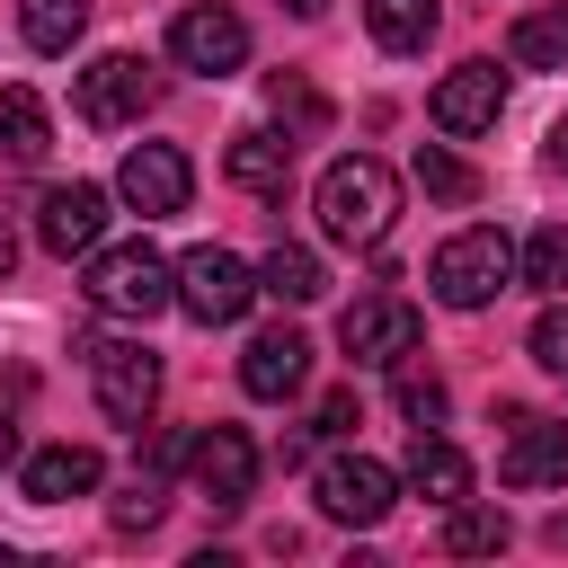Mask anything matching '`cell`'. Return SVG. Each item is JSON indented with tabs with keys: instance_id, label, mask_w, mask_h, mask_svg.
Returning a JSON list of instances; mask_svg holds the SVG:
<instances>
[{
	"instance_id": "cell-32",
	"label": "cell",
	"mask_w": 568,
	"mask_h": 568,
	"mask_svg": "<svg viewBox=\"0 0 568 568\" xmlns=\"http://www.w3.org/2000/svg\"><path fill=\"white\" fill-rule=\"evenodd\" d=\"M550 169H559V178H568V115H559V124H550Z\"/></svg>"
},
{
	"instance_id": "cell-27",
	"label": "cell",
	"mask_w": 568,
	"mask_h": 568,
	"mask_svg": "<svg viewBox=\"0 0 568 568\" xmlns=\"http://www.w3.org/2000/svg\"><path fill=\"white\" fill-rule=\"evenodd\" d=\"M417 186H426L435 204H470V195H479V169H470V160H453L444 142H426V151H417Z\"/></svg>"
},
{
	"instance_id": "cell-6",
	"label": "cell",
	"mask_w": 568,
	"mask_h": 568,
	"mask_svg": "<svg viewBox=\"0 0 568 568\" xmlns=\"http://www.w3.org/2000/svg\"><path fill=\"white\" fill-rule=\"evenodd\" d=\"M151 98H160V80H151V62H142V53H98V62L80 71V89H71L80 124H98V133H115V124L151 115Z\"/></svg>"
},
{
	"instance_id": "cell-13",
	"label": "cell",
	"mask_w": 568,
	"mask_h": 568,
	"mask_svg": "<svg viewBox=\"0 0 568 568\" xmlns=\"http://www.w3.org/2000/svg\"><path fill=\"white\" fill-rule=\"evenodd\" d=\"M98 231H106V186H89V178L44 186V204H36V240H44L53 257H89Z\"/></svg>"
},
{
	"instance_id": "cell-34",
	"label": "cell",
	"mask_w": 568,
	"mask_h": 568,
	"mask_svg": "<svg viewBox=\"0 0 568 568\" xmlns=\"http://www.w3.org/2000/svg\"><path fill=\"white\" fill-rule=\"evenodd\" d=\"M9 266H18V240H9V231H0V275H9Z\"/></svg>"
},
{
	"instance_id": "cell-18",
	"label": "cell",
	"mask_w": 568,
	"mask_h": 568,
	"mask_svg": "<svg viewBox=\"0 0 568 568\" xmlns=\"http://www.w3.org/2000/svg\"><path fill=\"white\" fill-rule=\"evenodd\" d=\"M222 178L248 186V195H284V178H293V133H240V142L222 151Z\"/></svg>"
},
{
	"instance_id": "cell-25",
	"label": "cell",
	"mask_w": 568,
	"mask_h": 568,
	"mask_svg": "<svg viewBox=\"0 0 568 568\" xmlns=\"http://www.w3.org/2000/svg\"><path fill=\"white\" fill-rule=\"evenodd\" d=\"M515 275L532 293H568V222H541L524 248H515Z\"/></svg>"
},
{
	"instance_id": "cell-1",
	"label": "cell",
	"mask_w": 568,
	"mask_h": 568,
	"mask_svg": "<svg viewBox=\"0 0 568 568\" xmlns=\"http://www.w3.org/2000/svg\"><path fill=\"white\" fill-rule=\"evenodd\" d=\"M320 231L337 240V248H382L390 240V222H399V178L373 160V151H346V160H328L320 169Z\"/></svg>"
},
{
	"instance_id": "cell-14",
	"label": "cell",
	"mask_w": 568,
	"mask_h": 568,
	"mask_svg": "<svg viewBox=\"0 0 568 568\" xmlns=\"http://www.w3.org/2000/svg\"><path fill=\"white\" fill-rule=\"evenodd\" d=\"M186 470H195V488H204L213 506H240V497L257 488V444H248V426H204V435L186 444Z\"/></svg>"
},
{
	"instance_id": "cell-9",
	"label": "cell",
	"mask_w": 568,
	"mask_h": 568,
	"mask_svg": "<svg viewBox=\"0 0 568 568\" xmlns=\"http://www.w3.org/2000/svg\"><path fill=\"white\" fill-rule=\"evenodd\" d=\"M426 115H435V133H453V142L488 133V124L506 115V71H497V62H453V71L435 80Z\"/></svg>"
},
{
	"instance_id": "cell-35",
	"label": "cell",
	"mask_w": 568,
	"mask_h": 568,
	"mask_svg": "<svg viewBox=\"0 0 568 568\" xmlns=\"http://www.w3.org/2000/svg\"><path fill=\"white\" fill-rule=\"evenodd\" d=\"M284 9H293V18H320V9H328V0H284Z\"/></svg>"
},
{
	"instance_id": "cell-29",
	"label": "cell",
	"mask_w": 568,
	"mask_h": 568,
	"mask_svg": "<svg viewBox=\"0 0 568 568\" xmlns=\"http://www.w3.org/2000/svg\"><path fill=\"white\" fill-rule=\"evenodd\" d=\"M524 346H532V364H541V373H559V382H568V311H541Z\"/></svg>"
},
{
	"instance_id": "cell-23",
	"label": "cell",
	"mask_w": 568,
	"mask_h": 568,
	"mask_svg": "<svg viewBox=\"0 0 568 568\" xmlns=\"http://www.w3.org/2000/svg\"><path fill=\"white\" fill-rule=\"evenodd\" d=\"M506 541H515L506 506H470V497H462V506H453V524H444V550H453V559H497Z\"/></svg>"
},
{
	"instance_id": "cell-3",
	"label": "cell",
	"mask_w": 568,
	"mask_h": 568,
	"mask_svg": "<svg viewBox=\"0 0 568 568\" xmlns=\"http://www.w3.org/2000/svg\"><path fill=\"white\" fill-rule=\"evenodd\" d=\"M89 302L106 320H151L178 302V266L151 248V240H115V248H89Z\"/></svg>"
},
{
	"instance_id": "cell-20",
	"label": "cell",
	"mask_w": 568,
	"mask_h": 568,
	"mask_svg": "<svg viewBox=\"0 0 568 568\" xmlns=\"http://www.w3.org/2000/svg\"><path fill=\"white\" fill-rule=\"evenodd\" d=\"M53 151V115H44V98L36 89H0V160H44Z\"/></svg>"
},
{
	"instance_id": "cell-16",
	"label": "cell",
	"mask_w": 568,
	"mask_h": 568,
	"mask_svg": "<svg viewBox=\"0 0 568 568\" xmlns=\"http://www.w3.org/2000/svg\"><path fill=\"white\" fill-rule=\"evenodd\" d=\"M98 479H106V462H98L89 444H44V453H27V470H18L27 506H71V497H98Z\"/></svg>"
},
{
	"instance_id": "cell-5",
	"label": "cell",
	"mask_w": 568,
	"mask_h": 568,
	"mask_svg": "<svg viewBox=\"0 0 568 568\" xmlns=\"http://www.w3.org/2000/svg\"><path fill=\"white\" fill-rule=\"evenodd\" d=\"M169 53H178V71L231 80V71H248V18H240V9H222V0H195V9H178Z\"/></svg>"
},
{
	"instance_id": "cell-21",
	"label": "cell",
	"mask_w": 568,
	"mask_h": 568,
	"mask_svg": "<svg viewBox=\"0 0 568 568\" xmlns=\"http://www.w3.org/2000/svg\"><path fill=\"white\" fill-rule=\"evenodd\" d=\"M89 9H98V0H18V36H27L36 53H71V44L89 36Z\"/></svg>"
},
{
	"instance_id": "cell-30",
	"label": "cell",
	"mask_w": 568,
	"mask_h": 568,
	"mask_svg": "<svg viewBox=\"0 0 568 568\" xmlns=\"http://www.w3.org/2000/svg\"><path fill=\"white\" fill-rule=\"evenodd\" d=\"M160 506H169V497H160V479H142L133 497H115V532H151V524H160Z\"/></svg>"
},
{
	"instance_id": "cell-11",
	"label": "cell",
	"mask_w": 568,
	"mask_h": 568,
	"mask_svg": "<svg viewBox=\"0 0 568 568\" xmlns=\"http://www.w3.org/2000/svg\"><path fill=\"white\" fill-rule=\"evenodd\" d=\"M417 311L399 302V293H364V302H346V320H337V346L355 355V364H408L417 355Z\"/></svg>"
},
{
	"instance_id": "cell-36",
	"label": "cell",
	"mask_w": 568,
	"mask_h": 568,
	"mask_svg": "<svg viewBox=\"0 0 568 568\" xmlns=\"http://www.w3.org/2000/svg\"><path fill=\"white\" fill-rule=\"evenodd\" d=\"M550 541H559V550H568V515H550Z\"/></svg>"
},
{
	"instance_id": "cell-7",
	"label": "cell",
	"mask_w": 568,
	"mask_h": 568,
	"mask_svg": "<svg viewBox=\"0 0 568 568\" xmlns=\"http://www.w3.org/2000/svg\"><path fill=\"white\" fill-rule=\"evenodd\" d=\"M89 382H98V408H106L115 426H142V417L160 408V355L133 346V337H98V346H89Z\"/></svg>"
},
{
	"instance_id": "cell-24",
	"label": "cell",
	"mask_w": 568,
	"mask_h": 568,
	"mask_svg": "<svg viewBox=\"0 0 568 568\" xmlns=\"http://www.w3.org/2000/svg\"><path fill=\"white\" fill-rule=\"evenodd\" d=\"M257 293H275V302H320L328 293V275H320V257L311 248H266V266H257Z\"/></svg>"
},
{
	"instance_id": "cell-15",
	"label": "cell",
	"mask_w": 568,
	"mask_h": 568,
	"mask_svg": "<svg viewBox=\"0 0 568 568\" xmlns=\"http://www.w3.org/2000/svg\"><path fill=\"white\" fill-rule=\"evenodd\" d=\"M302 382H311V337L302 328H257L240 346V390L248 399H293Z\"/></svg>"
},
{
	"instance_id": "cell-12",
	"label": "cell",
	"mask_w": 568,
	"mask_h": 568,
	"mask_svg": "<svg viewBox=\"0 0 568 568\" xmlns=\"http://www.w3.org/2000/svg\"><path fill=\"white\" fill-rule=\"evenodd\" d=\"M506 488H568V426L559 417H506V453H497Z\"/></svg>"
},
{
	"instance_id": "cell-4",
	"label": "cell",
	"mask_w": 568,
	"mask_h": 568,
	"mask_svg": "<svg viewBox=\"0 0 568 568\" xmlns=\"http://www.w3.org/2000/svg\"><path fill=\"white\" fill-rule=\"evenodd\" d=\"M248 302H257V266H240L231 248H213V240H204V248H186V257H178V311H186V320L231 328Z\"/></svg>"
},
{
	"instance_id": "cell-8",
	"label": "cell",
	"mask_w": 568,
	"mask_h": 568,
	"mask_svg": "<svg viewBox=\"0 0 568 568\" xmlns=\"http://www.w3.org/2000/svg\"><path fill=\"white\" fill-rule=\"evenodd\" d=\"M320 515H337V524H382L390 506H399V470L390 462H373V453H337V462H320Z\"/></svg>"
},
{
	"instance_id": "cell-22",
	"label": "cell",
	"mask_w": 568,
	"mask_h": 568,
	"mask_svg": "<svg viewBox=\"0 0 568 568\" xmlns=\"http://www.w3.org/2000/svg\"><path fill=\"white\" fill-rule=\"evenodd\" d=\"M435 0H364V27H373V44L382 53H426V36H435Z\"/></svg>"
},
{
	"instance_id": "cell-2",
	"label": "cell",
	"mask_w": 568,
	"mask_h": 568,
	"mask_svg": "<svg viewBox=\"0 0 568 568\" xmlns=\"http://www.w3.org/2000/svg\"><path fill=\"white\" fill-rule=\"evenodd\" d=\"M506 275H515V240H506L497 222H470V231H453V240L426 257V284H435L444 311H488V302L506 293Z\"/></svg>"
},
{
	"instance_id": "cell-31",
	"label": "cell",
	"mask_w": 568,
	"mask_h": 568,
	"mask_svg": "<svg viewBox=\"0 0 568 568\" xmlns=\"http://www.w3.org/2000/svg\"><path fill=\"white\" fill-rule=\"evenodd\" d=\"M355 417H364V408H355V390H328V399H320V426H311V435H346Z\"/></svg>"
},
{
	"instance_id": "cell-26",
	"label": "cell",
	"mask_w": 568,
	"mask_h": 568,
	"mask_svg": "<svg viewBox=\"0 0 568 568\" xmlns=\"http://www.w3.org/2000/svg\"><path fill=\"white\" fill-rule=\"evenodd\" d=\"M266 106H275L284 133H320V124H328V98H320L302 71H266Z\"/></svg>"
},
{
	"instance_id": "cell-17",
	"label": "cell",
	"mask_w": 568,
	"mask_h": 568,
	"mask_svg": "<svg viewBox=\"0 0 568 568\" xmlns=\"http://www.w3.org/2000/svg\"><path fill=\"white\" fill-rule=\"evenodd\" d=\"M408 488H417L426 506H444V515H453V506L470 497V453H462V444H444L435 426H417V444H408Z\"/></svg>"
},
{
	"instance_id": "cell-19",
	"label": "cell",
	"mask_w": 568,
	"mask_h": 568,
	"mask_svg": "<svg viewBox=\"0 0 568 568\" xmlns=\"http://www.w3.org/2000/svg\"><path fill=\"white\" fill-rule=\"evenodd\" d=\"M506 53H515V71H568V0L524 9V18L506 27Z\"/></svg>"
},
{
	"instance_id": "cell-28",
	"label": "cell",
	"mask_w": 568,
	"mask_h": 568,
	"mask_svg": "<svg viewBox=\"0 0 568 568\" xmlns=\"http://www.w3.org/2000/svg\"><path fill=\"white\" fill-rule=\"evenodd\" d=\"M399 417L408 426H444V382L435 373H399Z\"/></svg>"
},
{
	"instance_id": "cell-10",
	"label": "cell",
	"mask_w": 568,
	"mask_h": 568,
	"mask_svg": "<svg viewBox=\"0 0 568 568\" xmlns=\"http://www.w3.org/2000/svg\"><path fill=\"white\" fill-rule=\"evenodd\" d=\"M115 195H124L142 222H160V213H186L195 169H186V151H178V142H133V151H124V169H115Z\"/></svg>"
},
{
	"instance_id": "cell-33",
	"label": "cell",
	"mask_w": 568,
	"mask_h": 568,
	"mask_svg": "<svg viewBox=\"0 0 568 568\" xmlns=\"http://www.w3.org/2000/svg\"><path fill=\"white\" fill-rule=\"evenodd\" d=\"M0 462H18V426L9 417H0Z\"/></svg>"
}]
</instances>
